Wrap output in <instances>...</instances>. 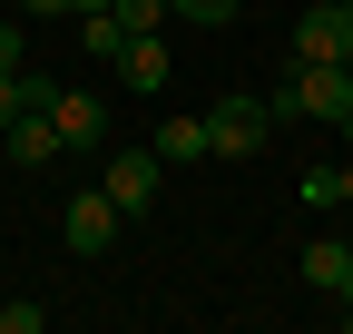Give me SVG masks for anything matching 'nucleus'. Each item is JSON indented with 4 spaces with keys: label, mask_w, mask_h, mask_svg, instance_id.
<instances>
[{
    "label": "nucleus",
    "mask_w": 353,
    "mask_h": 334,
    "mask_svg": "<svg viewBox=\"0 0 353 334\" xmlns=\"http://www.w3.org/2000/svg\"><path fill=\"white\" fill-rule=\"evenodd\" d=\"M79 10H108V0H79Z\"/></svg>",
    "instance_id": "obj_19"
},
{
    "label": "nucleus",
    "mask_w": 353,
    "mask_h": 334,
    "mask_svg": "<svg viewBox=\"0 0 353 334\" xmlns=\"http://www.w3.org/2000/svg\"><path fill=\"white\" fill-rule=\"evenodd\" d=\"M118 79H128V89H167V30H138V39H128V50H118Z\"/></svg>",
    "instance_id": "obj_8"
},
{
    "label": "nucleus",
    "mask_w": 353,
    "mask_h": 334,
    "mask_svg": "<svg viewBox=\"0 0 353 334\" xmlns=\"http://www.w3.org/2000/svg\"><path fill=\"white\" fill-rule=\"evenodd\" d=\"M343 246H353V226H343Z\"/></svg>",
    "instance_id": "obj_21"
},
{
    "label": "nucleus",
    "mask_w": 353,
    "mask_h": 334,
    "mask_svg": "<svg viewBox=\"0 0 353 334\" xmlns=\"http://www.w3.org/2000/svg\"><path fill=\"white\" fill-rule=\"evenodd\" d=\"M50 118H59V148H108V108L88 99V89H59Z\"/></svg>",
    "instance_id": "obj_6"
},
{
    "label": "nucleus",
    "mask_w": 353,
    "mask_h": 334,
    "mask_svg": "<svg viewBox=\"0 0 353 334\" xmlns=\"http://www.w3.org/2000/svg\"><path fill=\"white\" fill-rule=\"evenodd\" d=\"M20 118V69H0V128Z\"/></svg>",
    "instance_id": "obj_14"
},
{
    "label": "nucleus",
    "mask_w": 353,
    "mask_h": 334,
    "mask_svg": "<svg viewBox=\"0 0 353 334\" xmlns=\"http://www.w3.org/2000/svg\"><path fill=\"white\" fill-rule=\"evenodd\" d=\"M167 10H176V20H196V30H226L245 0H167Z\"/></svg>",
    "instance_id": "obj_12"
},
{
    "label": "nucleus",
    "mask_w": 353,
    "mask_h": 334,
    "mask_svg": "<svg viewBox=\"0 0 353 334\" xmlns=\"http://www.w3.org/2000/svg\"><path fill=\"white\" fill-rule=\"evenodd\" d=\"M50 324V305H0V334H39Z\"/></svg>",
    "instance_id": "obj_13"
},
{
    "label": "nucleus",
    "mask_w": 353,
    "mask_h": 334,
    "mask_svg": "<svg viewBox=\"0 0 353 334\" xmlns=\"http://www.w3.org/2000/svg\"><path fill=\"white\" fill-rule=\"evenodd\" d=\"M206 138H216V157H255L265 138H275V118H265L255 89H236V99H216V108H206Z\"/></svg>",
    "instance_id": "obj_2"
},
{
    "label": "nucleus",
    "mask_w": 353,
    "mask_h": 334,
    "mask_svg": "<svg viewBox=\"0 0 353 334\" xmlns=\"http://www.w3.org/2000/svg\"><path fill=\"white\" fill-rule=\"evenodd\" d=\"M118 226H128V206H118L108 187H79V197H69V217H59L69 256H108V246H118Z\"/></svg>",
    "instance_id": "obj_1"
},
{
    "label": "nucleus",
    "mask_w": 353,
    "mask_h": 334,
    "mask_svg": "<svg viewBox=\"0 0 353 334\" xmlns=\"http://www.w3.org/2000/svg\"><path fill=\"white\" fill-rule=\"evenodd\" d=\"M334 128H343V148H353V108H343V118H334Z\"/></svg>",
    "instance_id": "obj_18"
},
{
    "label": "nucleus",
    "mask_w": 353,
    "mask_h": 334,
    "mask_svg": "<svg viewBox=\"0 0 353 334\" xmlns=\"http://www.w3.org/2000/svg\"><path fill=\"white\" fill-rule=\"evenodd\" d=\"M157 177H167V157H157V148H118V157L99 167V187L128 206V217H148V206H157Z\"/></svg>",
    "instance_id": "obj_3"
},
{
    "label": "nucleus",
    "mask_w": 353,
    "mask_h": 334,
    "mask_svg": "<svg viewBox=\"0 0 353 334\" xmlns=\"http://www.w3.org/2000/svg\"><path fill=\"white\" fill-rule=\"evenodd\" d=\"M343 50H353V10L343 0H314L294 20V59H343Z\"/></svg>",
    "instance_id": "obj_4"
},
{
    "label": "nucleus",
    "mask_w": 353,
    "mask_h": 334,
    "mask_svg": "<svg viewBox=\"0 0 353 334\" xmlns=\"http://www.w3.org/2000/svg\"><path fill=\"white\" fill-rule=\"evenodd\" d=\"M79 50H88V69H118V50H128L118 10H79Z\"/></svg>",
    "instance_id": "obj_10"
},
{
    "label": "nucleus",
    "mask_w": 353,
    "mask_h": 334,
    "mask_svg": "<svg viewBox=\"0 0 353 334\" xmlns=\"http://www.w3.org/2000/svg\"><path fill=\"white\" fill-rule=\"evenodd\" d=\"M0 69H30L20 59V20H0Z\"/></svg>",
    "instance_id": "obj_15"
},
{
    "label": "nucleus",
    "mask_w": 353,
    "mask_h": 334,
    "mask_svg": "<svg viewBox=\"0 0 353 334\" xmlns=\"http://www.w3.org/2000/svg\"><path fill=\"white\" fill-rule=\"evenodd\" d=\"M148 148H157L167 167H196V157H216V138H206V118H167V128H157Z\"/></svg>",
    "instance_id": "obj_9"
},
{
    "label": "nucleus",
    "mask_w": 353,
    "mask_h": 334,
    "mask_svg": "<svg viewBox=\"0 0 353 334\" xmlns=\"http://www.w3.org/2000/svg\"><path fill=\"white\" fill-rule=\"evenodd\" d=\"M334 206H343V217H353V157L334 167Z\"/></svg>",
    "instance_id": "obj_16"
},
{
    "label": "nucleus",
    "mask_w": 353,
    "mask_h": 334,
    "mask_svg": "<svg viewBox=\"0 0 353 334\" xmlns=\"http://www.w3.org/2000/svg\"><path fill=\"white\" fill-rule=\"evenodd\" d=\"M0 148H10L20 167H50V157H69V148H59V118H50V108H20L10 128H0Z\"/></svg>",
    "instance_id": "obj_5"
},
{
    "label": "nucleus",
    "mask_w": 353,
    "mask_h": 334,
    "mask_svg": "<svg viewBox=\"0 0 353 334\" xmlns=\"http://www.w3.org/2000/svg\"><path fill=\"white\" fill-rule=\"evenodd\" d=\"M20 10H30V20H50V10H79V0H20Z\"/></svg>",
    "instance_id": "obj_17"
},
{
    "label": "nucleus",
    "mask_w": 353,
    "mask_h": 334,
    "mask_svg": "<svg viewBox=\"0 0 353 334\" xmlns=\"http://www.w3.org/2000/svg\"><path fill=\"white\" fill-rule=\"evenodd\" d=\"M304 285H324V295L343 305L353 295V246L343 236H314V246H304Z\"/></svg>",
    "instance_id": "obj_7"
},
{
    "label": "nucleus",
    "mask_w": 353,
    "mask_h": 334,
    "mask_svg": "<svg viewBox=\"0 0 353 334\" xmlns=\"http://www.w3.org/2000/svg\"><path fill=\"white\" fill-rule=\"evenodd\" d=\"M343 10H353V0H343Z\"/></svg>",
    "instance_id": "obj_22"
},
{
    "label": "nucleus",
    "mask_w": 353,
    "mask_h": 334,
    "mask_svg": "<svg viewBox=\"0 0 353 334\" xmlns=\"http://www.w3.org/2000/svg\"><path fill=\"white\" fill-rule=\"evenodd\" d=\"M343 324H353V295H343Z\"/></svg>",
    "instance_id": "obj_20"
},
{
    "label": "nucleus",
    "mask_w": 353,
    "mask_h": 334,
    "mask_svg": "<svg viewBox=\"0 0 353 334\" xmlns=\"http://www.w3.org/2000/svg\"><path fill=\"white\" fill-rule=\"evenodd\" d=\"M108 10H118V30H128V39H138V30H167V20H176L167 0H108Z\"/></svg>",
    "instance_id": "obj_11"
}]
</instances>
